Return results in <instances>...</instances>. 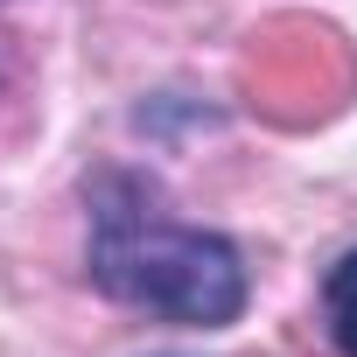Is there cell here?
I'll list each match as a JSON object with an SVG mask.
<instances>
[{"label":"cell","mask_w":357,"mask_h":357,"mask_svg":"<svg viewBox=\"0 0 357 357\" xmlns=\"http://www.w3.org/2000/svg\"><path fill=\"white\" fill-rule=\"evenodd\" d=\"M84 280L168 329H231L252 301L245 252L190 225L147 168L98 161L84 175Z\"/></svg>","instance_id":"1"},{"label":"cell","mask_w":357,"mask_h":357,"mask_svg":"<svg viewBox=\"0 0 357 357\" xmlns=\"http://www.w3.org/2000/svg\"><path fill=\"white\" fill-rule=\"evenodd\" d=\"M133 126L147 140H168V133H183V126H218V105H197L183 91H154L147 105H133Z\"/></svg>","instance_id":"3"},{"label":"cell","mask_w":357,"mask_h":357,"mask_svg":"<svg viewBox=\"0 0 357 357\" xmlns=\"http://www.w3.org/2000/svg\"><path fill=\"white\" fill-rule=\"evenodd\" d=\"M322 329L336 343V357H357V245H343L329 266H322Z\"/></svg>","instance_id":"2"}]
</instances>
